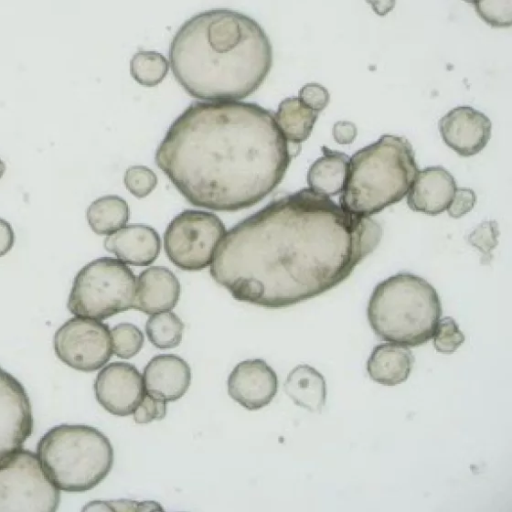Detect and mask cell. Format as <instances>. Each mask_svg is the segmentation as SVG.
I'll return each instance as SVG.
<instances>
[{
  "label": "cell",
  "mask_w": 512,
  "mask_h": 512,
  "mask_svg": "<svg viewBox=\"0 0 512 512\" xmlns=\"http://www.w3.org/2000/svg\"><path fill=\"white\" fill-rule=\"evenodd\" d=\"M169 71L168 60L156 51L140 50L130 60V73L140 85L154 87L161 83Z\"/></svg>",
  "instance_id": "d4e9b609"
},
{
  "label": "cell",
  "mask_w": 512,
  "mask_h": 512,
  "mask_svg": "<svg viewBox=\"0 0 512 512\" xmlns=\"http://www.w3.org/2000/svg\"><path fill=\"white\" fill-rule=\"evenodd\" d=\"M166 402L145 392L140 403L133 412V418L138 424H147L161 420L166 415Z\"/></svg>",
  "instance_id": "4dcf8cb0"
},
{
  "label": "cell",
  "mask_w": 512,
  "mask_h": 512,
  "mask_svg": "<svg viewBox=\"0 0 512 512\" xmlns=\"http://www.w3.org/2000/svg\"><path fill=\"white\" fill-rule=\"evenodd\" d=\"M230 397L248 410L268 405L278 389L275 371L262 359H248L238 363L227 381Z\"/></svg>",
  "instance_id": "5bb4252c"
},
{
  "label": "cell",
  "mask_w": 512,
  "mask_h": 512,
  "mask_svg": "<svg viewBox=\"0 0 512 512\" xmlns=\"http://www.w3.org/2000/svg\"><path fill=\"white\" fill-rule=\"evenodd\" d=\"M368 3L372 10L380 17L386 16L389 12H391L394 7L396 0H365Z\"/></svg>",
  "instance_id": "8d00e7d4"
},
{
  "label": "cell",
  "mask_w": 512,
  "mask_h": 512,
  "mask_svg": "<svg viewBox=\"0 0 512 512\" xmlns=\"http://www.w3.org/2000/svg\"><path fill=\"white\" fill-rule=\"evenodd\" d=\"M225 233V226L217 215L201 210H184L167 226L164 249L178 268L202 270L211 265Z\"/></svg>",
  "instance_id": "9c48e42d"
},
{
  "label": "cell",
  "mask_w": 512,
  "mask_h": 512,
  "mask_svg": "<svg viewBox=\"0 0 512 512\" xmlns=\"http://www.w3.org/2000/svg\"><path fill=\"white\" fill-rule=\"evenodd\" d=\"M418 171L410 142L383 135L349 159L339 205L349 213L371 217L402 200Z\"/></svg>",
  "instance_id": "277c9868"
},
{
  "label": "cell",
  "mask_w": 512,
  "mask_h": 512,
  "mask_svg": "<svg viewBox=\"0 0 512 512\" xmlns=\"http://www.w3.org/2000/svg\"><path fill=\"white\" fill-rule=\"evenodd\" d=\"M454 177L441 166L419 170L407 193V204L413 211L427 215L443 213L456 190Z\"/></svg>",
  "instance_id": "9a60e30c"
},
{
  "label": "cell",
  "mask_w": 512,
  "mask_h": 512,
  "mask_svg": "<svg viewBox=\"0 0 512 512\" xmlns=\"http://www.w3.org/2000/svg\"><path fill=\"white\" fill-rule=\"evenodd\" d=\"M15 234L12 226L0 218V257L6 255L13 247Z\"/></svg>",
  "instance_id": "d590c367"
},
{
  "label": "cell",
  "mask_w": 512,
  "mask_h": 512,
  "mask_svg": "<svg viewBox=\"0 0 512 512\" xmlns=\"http://www.w3.org/2000/svg\"><path fill=\"white\" fill-rule=\"evenodd\" d=\"M146 334L149 341L159 349L177 347L181 340L184 324L173 312H159L146 322Z\"/></svg>",
  "instance_id": "cb8c5ba5"
},
{
  "label": "cell",
  "mask_w": 512,
  "mask_h": 512,
  "mask_svg": "<svg viewBox=\"0 0 512 512\" xmlns=\"http://www.w3.org/2000/svg\"><path fill=\"white\" fill-rule=\"evenodd\" d=\"M474 8L491 27L507 28L512 24V0H482Z\"/></svg>",
  "instance_id": "4316f807"
},
{
  "label": "cell",
  "mask_w": 512,
  "mask_h": 512,
  "mask_svg": "<svg viewBox=\"0 0 512 512\" xmlns=\"http://www.w3.org/2000/svg\"><path fill=\"white\" fill-rule=\"evenodd\" d=\"M158 503L155 502H134L129 500H117V501H94L89 503L86 507L83 508L86 510H118V511H130V510H152L159 509L162 510L160 506H157Z\"/></svg>",
  "instance_id": "836d02e7"
},
{
  "label": "cell",
  "mask_w": 512,
  "mask_h": 512,
  "mask_svg": "<svg viewBox=\"0 0 512 512\" xmlns=\"http://www.w3.org/2000/svg\"><path fill=\"white\" fill-rule=\"evenodd\" d=\"M59 503L37 454L19 448L0 457V512H54Z\"/></svg>",
  "instance_id": "ba28073f"
},
{
  "label": "cell",
  "mask_w": 512,
  "mask_h": 512,
  "mask_svg": "<svg viewBox=\"0 0 512 512\" xmlns=\"http://www.w3.org/2000/svg\"><path fill=\"white\" fill-rule=\"evenodd\" d=\"M464 341L465 336L452 317L447 316L439 320L433 335V344L437 352L452 354Z\"/></svg>",
  "instance_id": "f1b7e54d"
},
{
  "label": "cell",
  "mask_w": 512,
  "mask_h": 512,
  "mask_svg": "<svg viewBox=\"0 0 512 512\" xmlns=\"http://www.w3.org/2000/svg\"><path fill=\"white\" fill-rule=\"evenodd\" d=\"M463 1L475 5V4L479 3L482 0H463Z\"/></svg>",
  "instance_id": "f35d334b"
},
{
  "label": "cell",
  "mask_w": 512,
  "mask_h": 512,
  "mask_svg": "<svg viewBox=\"0 0 512 512\" xmlns=\"http://www.w3.org/2000/svg\"><path fill=\"white\" fill-rule=\"evenodd\" d=\"M173 75L201 100H240L253 94L273 65V48L261 25L231 9H210L186 20L169 48Z\"/></svg>",
  "instance_id": "3957f363"
},
{
  "label": "cell",
  "mask_w": 512,
  "mask_h": 512,
  "mask_svg": "<svg viewBox=\"0 0 512 512\" xmlns=\"http://www.w3.org/2000/svg\"><path fill=\"white\" fill-rule=\"evenodd\" d=\"M323 155L310 166L307 173L309 188L332 197L340 194L346 182L349 156L343 152L322 147Z\"/></svg>",
  "instance_id": "ffe728a7"
},
{
  "label": "cell",
  "mask_w": 512,
  "mask_h": 512,
  "mask_svg": "<svg viewBox=\"0 0 512 512\" xmlns=\"http://www.w3.org/2000/svg\"><path fill=\"white\" fill-rule=\"evenodd\" d=\"M37 456L59 490L84 492L109 474L114 461L109 439L82 424H61L48 430L37 444Z\"/></svg>",
  "instance_id": "8992f818"
},
{
  "label": "cell",
  "mask_w": 512,
  "mask_h": 512,
  "mask_svg": "<svg viewBox=\"0 0 512 512\" xmlns=\"http://www.w3.org/2000/svg\"><path fill=\"white\" fill-rule=\"evenodd\" d=\"M191 382L188 363L174 354H160L153 357L144 368V390L165 402L180 399Z\"/></svg>",
  "instance_id": "2e32d148"
},
{
  "label": "cell",
  "mask_w": 512,
  "mask_h": 512,
  "mask_svg": "<svg viewBox=\"0 0 512 512\" xmlns=\"http://www.w3.org/2000/svg\"><path fill=\"white\" fill-rule=\"evenodd\" d=\"M86 217L90 228L98 235H109L124 227L129 219L127 202L117 195H106L94 200Z\"/></svg>",
  "instance_id": "603a6c76"
},
{
  "label": "cell",
  "mask_w": 512,
  "mask_h": 512,
  "mask_svg": "<svg viewBox=\"0 0 512 512\" xmlns=\"http://www.w3.org/2000/svg\"><path fill=\"white\" fill-rule=\"evenodd\" d=\"M293 153L274 114L256 103L196 101L171 124L155 161L192 205L234 212L268 196Z\"/></svg>",
  "instance_id": "7a4b0ae2"
},
{
  "label": "cell",
  "mask_w": 512,
  "mask_h": 512,
  "mask_svg": "<svg viewBox=\"0 0 512 512\" xmlns=\"http://www.w3.org/2000/svg\"><path fill=\"white\" fill-rule=\"evenodd\" d=\"M94 391L99 404L116 416L132 414L145 393L142 375L126 362L105 366L95 379Z\"/></svg>",
  "instance_id": "7c38bea8"
},
{
  "label": "cell",
  "mask_w": 512,
  "mask_h": 512,
  "mask_svg": "<svg viewBox=\"0 0 512 512\" xmlns=\"http://www.w3.org/2000/svg\"><path fill=\"white\" fill-rule=\"evenodd\" d=\"M181 287L172 271L162 266L143 270L136 282L133 308L155 314L173 309L180 296Z\"/></svg>",
  "instance_id": "ac0fdd59"
},
{
  "label": "cell",
  "mask_w": 512,
  "mask_h": 512,
  "mask_svg": "<svg viewBox=\"0 0 512 512\" xmlns=\"http://www.w3.org/2000/svg\"><path fill=\"white\" fill-rule=\"evenodd\" d=\"M136 278L121 260L95 259L76 274L67 308L75 316L103 320L133 308Z\"/></svg>",
  "instance_id": "52a82bcc"
},
{
  "label": "cell",
  "mask_w": 512,
  "mask_h": 512,
  "mask_svg": "<svg viewBox=\"0 0 512 512\" xmlns=\"http://www.w3.org/2000/svg\"><path fill=\"white\" fill-rule=\"evenodd\" d=\"M284 391L297 406L310 412H321L326 403L324 376L307 364L297 365L289 372Z\"/></svg>",
  "instance_id": "44dd1931"
},
{
  "label": "cell",
  "mask_w": 512,
  "mask_h": 512,
  "mask_svg": "<svg viewBox=\"0 0 512 512\" xmlns=\"http://www.w3.org/2000/svg\"><path fill=\"white\" fill-rule=\"evenodd\" d=\"M477 196L470 188H456L447 213L452 218H460L469 213L475 206Z\"/></svg>",
  "instance_id": "d6a6232c"
},
{
  "label": "cell",
  "mask_w": 512,
  "mask_h": 512,
  "mask_svg": "<svg viewBox=\"0 0 512 512\" xmlns=\"http://www.w3.org/2000/svg\"><path fill=\"white\" fill-rule=\"evenodd\" d=\"M332 134L338 144H351L357 136V127L349 121H338L333 126Z\"/></svg>",
  "instance_id": "e575fe53"
},
{
  "label": "cell",
  "mask_w": 512,
  "mask_h": 512,
  "mask_svg": "<svg viewBox=\"0 0 512 512\" xmlns=\"http://www.w3.org/2000/svg\"><path fill=\"white\" fill-rule=\"evenodd\" d=\"M381 237L376 220L303 188L271 201L225 233L210 274L238 301L289 307L347 279Z\"/></svg>",
  "instance_id": "6da1fadb"
},
{
  "label": "cell",
  "mask_w": 512,
  "mask_h": 512,
  "mask_svg": "<svg viewBox=\"0 0 512 512\" xmlns=\"http://www.w3.org/2000/svg\"><path fill=\"white\" fill-rule=\"evenodd\" d=\"M442 315L436 289L424 278L402 272L381 281L367 306V318L383 341L416 347L433 338Z\"/></svg>",
  "instance_id": "5b68a950"
},
{
  "label": "cell",
  "mask_w": 512,
  "mask_h": 512,
  "mask_svg": "<svg viewBox=\"0 0 512 512\" xmlns=\"http://www.w3.org/2000/svg\"><path fill=\"white\" fill-rule=\"evenodd\" d=\"M6 170L5 163L0 159V178L3 176Z\"/></svg>",
  "instance_id": "74e56055"
},
{
  "label": "cell",
  "mask_w": 512,
  "mask_h": 512,
  "mask_svg": "<svg viewBox=\"0 0 512 512\" xmlns=\"http://www.w3.org/2000/svg\"><path fill=\"white\" fill-rule=\"evenodd\" d=\"M318 114L298 97H289L280 102L274 116L285 139L293 145H299L310 136Z\"/></svg>",
  "instance_id": "7402d4cb"
},
{
  "label": "cell",
  "mask_w": 512,
  "mask_h": 512,
  "mask_svg": "<svg viewBox=\"0 0 512 512\" xmlns=\"http://www.w3.org/2000/svg\"><path fill=\"white\" fill-rule=\"evenodd\" d=\"M113 353L121 359L135 356L144 344L141 330L131 323H120L110 331Z\"/></svg>",
  "instance_id": "484cf974"
},
{
  "label": "cell",
  "mask_w": 512,
  "mask_h": 512,
  "mask_svg": "<svg viewBox=\"0 0 512 512\" xmlns=\"http://www.w3.org/2000/svg\"><path fill=\"white\" fill-rule=\"evenodd\" d=\"M498 224L494 220L483 221L468 235L470 245L476 247L482 254L481 264H490L493 249L498 244Z\"/></svg>",
  "instance_id": "83f0119b"
},
{
  "label": "cell",
  "mask_w": 512,
  "mask_h": 512,
  "mask_svg": "<svg viewBox=\"0 0 512 512\" xmlns=\"http://www.w3.org/2000/svg\"><path fill=\"white\" fill-rule=\"evenodd\" d=\"M32 432L28 394L14 376L0 367V457L21 448Z\"/></svg>",
  "instance_id": "8fae6325"
},
{
  "label": "cell",
  "mask_w": 512,
  "mask_h": 512,
  "mask_svg": "<svg viewBox=\"0 0 512 512\" xmlns=\"http://www.w3.org/2000/svg\"><path fill=\"white\" fill-rule=\"evenodd\" d=\"M414 360L412 351L405 345L379 344L373 348L366 369L373 381L384 386H396L408 379Z\"/></svg>",
  "instance_id": "d6986e66"
},
{
  "label": "cell",
  "mask_w": 512,
  "mask_h": 512,
  "mask_svg": "<svg viewBox=\"0 0 512 512\" xmlns=\"http://www.w3.org/2000/svg\"><path fill=\"white\" fill-rule=\"evenodd\" d=\"M445 144L462 157L474 156L487 145L492 124L482 112L470 106H458L438 122Z\"/></svg>",
  "instance_id": "4fadbf2b"
},
{
  "label": "cell",
  "mask_w": 512,
  "mask_h": 512,
  "mask_svg": "<svg viewBox=\"0 0 512 512\" xmlns=\"http://www.w3.org/2000/svg\"><path fill=\"white\" fill-rule=\"evenodd\" d=\"M104 247L126 264L148 266L158 257L161 240L152 227L131 224L109 234L104 240Z\"/></svg>",
  "instance_id": "e0dca14e"
},
{
  "label": "cell",
  "mask_w": 512,
  "mask_h": 512,
  "mask_svg": "<svg viewBox=\"0 0 512 512\" xmlns=\"http://www.w3.org/2000/svg\"><path fill=\"white\" fill-rule=\"evenodd\" d=\"M54 350L57 357L73 369L98 370L113 354L109 327L92 318H70L56 331Z\"/></svg>",
  "instance_id": "30bf717a"
},
{
  "label": "cell",
  "mask_w": 512,
  "mask_h": 512,
  "mask_svg": "<svg viewBox=\"0 0 512 512\" xmlns=\"http://www.w3.org/2000/svg\"><path fill=\"white\" fill-rule=\"evenodd\" d=\"M124 184L135 197L144 198L156 187L157 176L146 166L134 165L126 170Z\"/></svg>",
  "instance_id": "f546056e"
},
{
  "label": "cell",
  "mask_w": 512,
  "mask_h": 512,
  "mask_svg": "<svg viewBox=\"0 0 512 512\" xmlns=\"http://www.w3.org/2000/svg\"><path fill=\"white\" fill-rule=\"evenodd\" d=\"M298 98L304 105L319 113L328 105L330 94L321 84L307 83L299 90Z\"/></svg>",
  "instance_id": "1f68e13d"
}]
</instances>
